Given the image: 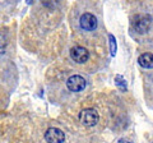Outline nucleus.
Masks as SVG:
<instances>
[{
    "instance_id": "nucleus-4",
    "label": "nucleus",
    "mask_w": 153,
    "mask_h": 143,
    "mask_svg": "<svg viewBox=\"0 0 153 143\" xmlns=\"http://www.w3.org/2000/svg\"><path fill=\"white\" fill-rule=\"evenodd\" d=\"M70 58L73 59L75 63L83 64L89 58V51L83 46H74L73 49L70 50Z\"/></svg>"
},
{
    "instance_id": "nucleus-8",
    "label": "nucleus",
    "mask_w": 153,
    "mask_h": 143,
    "mask_svg": "<svg viewBox=\"0 0 153 143\" xmlns=\"http://www.w3.org/2000/svg\"><path fill=\"white\" fill-rule=\"evenodd\" d=\"M8 40H9L8 32L5 30H0V50L5 49V46L8 45Z\"/></svg>"
},
{
    "instance_id": "nucleus-11",
    "label": "nucleus",
    "mask_w": 153,
    "mask_h": 143,
    "mask_svg": "<svg viewBox=\"0 0 153 143\" xmlns=\"http://www.w3.org/2000/svg\"><path fill=\"white\" fill-rule=\"evenodd\" d=\"M27 3H28V4H31V3H32V0H27Z\"/></svg>"
},
{
    "instance_id": "nucleus-1",
    "label": "nucleus",
    "mask_w": 153,
    "mask_h": 143,
    "mask_svg": "<svg viewBox=\"0 0 153 143\" xmlns=\"http://www.w3.org/2000/svg\"><path fill=\"white\" fill-rule=\"evenodd\" d=\"M131 26L134 28V31L140 33H146L149 31V28L152 26V17L149 14H135L133 18H131Z\"/></svg>"
},
{
    "instance_id": "nucleus-9",
    "label": "nucleus",
    "mask_w": 153,
    "mask_h": 143,
    "mask_svg": "<svg viewBox=\"0 0 153 143\" xmlns=\"http://www.w3.org/2000/svg\"><path fill=\"white\" fill-rule=\"evenodd\" d=\"M108 40H110V51H111V55L115 56L117 51V46H116V40L112 35H108Z\"/></svg>"
},
{
    "instance_id": "nucleus-5",
    "label": "nucleus",
    "mask_w": 153,
    "mask_h": 143,
    "mask_svg": "<svg viewBox=\"0 0 153 143\" xmlns=\"http://www.w3.org/2000/svg\"><path fill=\"white\" fill-rule=\"evenodd\" d=\"M45 139L47 143H64L65 134L59 128H49L45 133Z\"/></svg>"
},
{
    "instance_id": "nucleus-2",
    "label": "nucleus",
    "mask_w": 153,
    "mask_h": 143,
    "mask_svg": "<svg viewBox=\"0 0 153 143\" xmlns=\"http://www.w3.org/2000/svg\"><path fill=\"white\" fill-rule=\"evenodd\" d=\"M100 120V115L96 109H84L79 114V121L83 124L84 127H94Z\"/></svg>"
},
{
    "instance_id": "nucleus-6",
    "label": "nucleus",
    "mask_w": 153,
    "mask_h": 143,
    "mask_svg": "<svg viewBox=\"0 0 153 143\" xmlns=\"http://www.w3.org/2000/svg\"><path fill=\"white\" fill-rule=\"evenodd\" d=\"M79 25L84 31H94L97 28V18L92 13H84L79 18Z\"/></svg>"
},
{
    "instance_id": "nucleus-3",
    "label": "nucleus",
    "mask_w": 153,
    "mask_h": 143,
    "mask_svg": "<svg viewBox=\"0 0 153 143\" xmlns=\"http://www.w3.org/2000/svg\"><path fill=\"white\" fill-rule=\"evenodd\" d=\"M85 86H87V82H85V79L82 77V75H71L66 79V87H68L69 91L71 92H80L83 91L85 88Z\"/></svg>"
},
{
    "instance_id": "nucleus-7",
    "label": "nucleus",
    "mask_w": 153,
    "mask_h": 143,
    "mask_svg": "<svg viewBox=\"0 0 153 143\" xmlns=\"http://www.w3.org/2000/svg\"><path fill=\"white\" fill-rule=\"evenodd\" d=\"M138 64L142 68L146 69H153V54L152 52H144L138 58Z\"/></svg>"
},
{
    "instance_id": "nucleus-10",
    "label": "nucleus",
    "mask_w": 153,
    "mask_h": 143,
    "mask_svg": "<svg viewBox=\"0 0 153 143\" xmlns=\"http://www.w3.org/2000/svg\"><path fill=\"white\" fill-rule=\"evenodd\" d=\"M115 80H116V84L117 86H120V87L123 89H126V83H125V79H124L121 75H117L116 78H115Z\"/></svg>"
}]
</instances>
